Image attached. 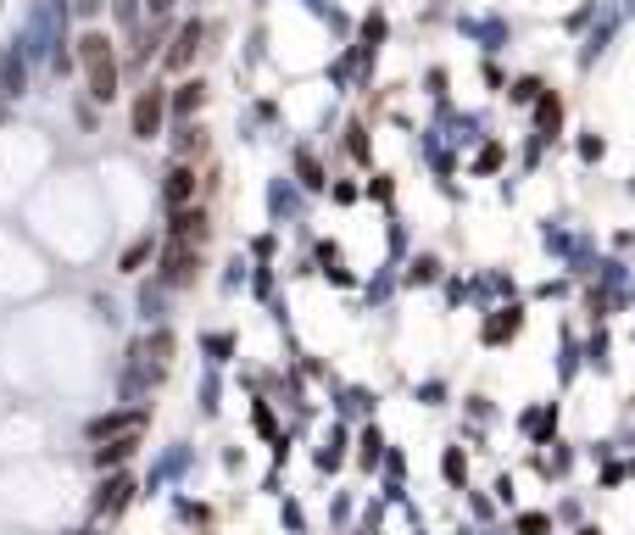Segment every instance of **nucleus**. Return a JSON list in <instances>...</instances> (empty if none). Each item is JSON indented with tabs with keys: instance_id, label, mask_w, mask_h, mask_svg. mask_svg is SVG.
Wrapping results in <instances>:
<instances>
[{
	"instance_id": "obj_1",
	"label": "nucleus",
	"mask_w": 635,
	"mask_h": 535,
	"mask_svg": "<svg viewBox=\"0 0 635 535\" xmlns=\"http://www.w3.org/2000/svg\"><path fill=\"white\" fill-rule=\"evenodd\" d=\"M84 68H90V95L95 100H112L117 95V68H112V51H106L100 34L84 39Z\"/></svg>"
},
{
	"instance_id": "obj_2",
	"label": "nucleus",
	"mask_w": 635,
	"mask_h": 535,
	"mask_svg": "<svg viewBox=\"0 0 635 535\" xmlns=\"http://www.w3.org/2000/svg\"><path fill=\"white\" fill-rule=\"evenodd\" d=\"M157 123H162V90H145V95H140V107H134V134H140V140H151V134H157Z\"/></svg>"
},
{
	"instance_id": "obj_3",
	"label": "nucleus",
	"mask_w": 635,
	"mask_h": 535,
	"mask_svg": "<svg viewBox=\"0 0 635 535\" xmlns=\"http://www.w3.org/2000/svg\"><path fill=\"white\" fill-rule=\"evenodd\" d=\"M189 196H196V173H189V168H173V173H167V207H184Z\"/></svg>"
},
{
	"instance_id": "obj_4",
	"label": "nucleus",
	"mask_w": 635,
	"mask_h": 535,
	"mask_svg": "<svg viewBox=\"0 0 635 535\" xmlns=\"http://www.w3.org/2000/svg\"><path fill=\"white\" fill-rule=\"evenodd\" d=\"M196 39H201V28H196V23H189V28L179 34V45H173V68H184V61H189V56H196Z\"/></svg>"
}]
</instances>
